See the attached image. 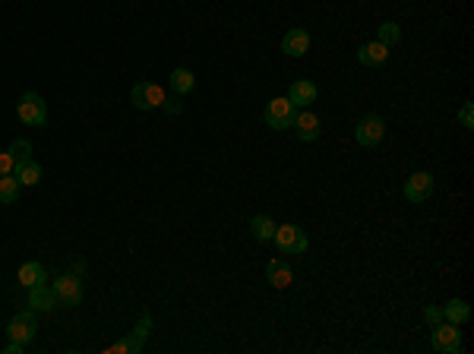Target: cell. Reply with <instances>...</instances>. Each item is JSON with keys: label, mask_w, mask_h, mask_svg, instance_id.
I'll return each instance as SVG.
<instances>
[{"label": "cell", "mask_w": 474, "mask_h": 354, "mask_svg": "<svg viewBox=\"0 0 474 354\" xmlns=\"http://www.w3.org/2000/svg\"><path fill=\"white\" fill-rule=\"evenodd\" d=\"M16 114L25 127H44L48 123V104H44V98L38 92H25L16 104Z\"/></svg>", "instance_id": "obj_1"}, {"label": "cell", "mask_w": 474, "mask_h": 354, "mask_svg": "<svg viewBox=\"0 0 474 354\" xmlns=\"http://www.w3.org/2000/svg\"><path fill=\"white\" fill-rule=\"evenodd\" d=\"M149 329H152V317H149V313H142L139 323H136V329L130 332L127 338H120V342L108 345L105 354H139V351H142V345H146Z\"/></svg>", "instance_id": "obj_2"}, {"label": "cell", "mask_w": 474, "mask_h": 354, "mask_svg": "<svg viewBox=\"0 0 474 354\" xmlns=\"http://www.w3.org/2000/svg\"><path fill=\"white\" fill-rule=\"evenodd\" d=\"M272 244H275L282 253H307L310 240H307V234H304V228H297V225H275Z\"/></svg>", "instance_id": "obj_3"}, {"label": "cell", "mask_w": 474, "mask_h": 354, "mask_svg": "<svg viewBox=\"0 0 474 354\" xmlns=\"http://www.w3.org/2000/svg\"><path fill=\"white\" fill-rule=\"evenodd\" d=\"M54 298H57V307H76L82 300V279L76 272H63L54 279Z\"/></svg>", "instance_id": "obj_4"}, {"label": "cell", "mask_w": 474, "mask_h": 354, "mask_svg": "<svg viewBox=\"0 0 474 354\" xmlns=\"http://www.w3.org/2000/svg\"><path fill=\"white\" fill-rule=\"evenodd\" d=\"M38 336V319H35V310H19L16 317L10 319V326H6V338L10 342H19V345H29L32 338Z\"/></svg>", "instance_id": "obj_5"}, {"label": "cell", "mask_w": 474, "mask_h": 354, "mask_svg": "<svg viewBox=\"0 0 474 354\" xmlns=\"http://www.w3.org/2000/svg\"><path fill=\"white\" fill-rule=\"evenodd\" d=\"M294 114H297V108L288 98H272V102L266 104V127L282 133V130H288L291 123H294Z\"/></svg>", "instance_id": "obj_6"}, {"label": "cell", "mask_w": 474, "mask_h": 354, "mask_svg": "<svg viewBox=\"0 0 474 354\" xmlns=\"http://www.w3.org/2000/svg\"><path fill=\"white\" fill-rule=\"evenodd\" d=\"M430 345L443 354H459L462 351V329H459L456 323H437L433 326Z\"/></svg>", "instance_id": "obj_7"}, {"label": "cell", "mask_w": 474, "mask_h": 354, "mask_svg": "<svg viewBox=\"0 0 474 354\" xmlns=\"http://www.w3.org/2000/svg\"><path fill=\"white\" fill-rule=\"evenodd\" d=\"M382 136H386V121H382L380 114H367V117H361V123L354 127V140L361 142V146H367V149L380 146Z\"/></svg>", "instance_id": "obj_8"}, {"label": "cell", "mask_w": 474, "mask_h": 354, "mask_svg": "<svg viewBox=\"0 0 474 354\" xmlns=\"http://www.w3.org/2000/svg\"><path fill=\"white\" fill-rule=\"evenodd\" d=\"M130 102H133L136 111L161 108V102H165V89L155 86V83H136L133 92H130Z\"/></svg>", "instance_id": "obj_9"}, {"label": "cell", "mask_w": 474, "mask_h": 354, "mask_svg": "<svg viewBox=\"0 0 474 354\" xmlns=\"http://www.w3.org/2000/svg\"><path fill=\"white\" fill-rule=\"evenodd\" d=\"M430 193H433V177L427 171H414L411 177H408V183H405V200L408 202H424V200H430Z\"/></svg>", "instance_id": "obj_10"}, {"label": "cell", "mask_w": 474, "mask_h": 354, "mask_svg": "<svg viewBox=\"0 0 474 354\" xmlns=\"http://www.w3.org/2000/svg\"><path fill=\"white\" fill-rule=\"evenodd\" d=\"M291 127H294V133H297V140L301 142H313L316 136H320V117L313 114V111H307V108H301L294 114V123H291Z\"/></svg>", "instance_id": "obj_11"}, {"label": "cell", "mask_w": 474, "mask_h": 354, "mask_svg": "<svg viewBox=\"0 0 474 354\" xmlns=\"http://www.w3.org/2000/svg\"><path fill=\"white\" fill-rule=\"evenodd\" d=\"M282 51L288 57H304L310 51V35L307 29H288L282 38Z\"/></svg>", "instance_id": "obj_12"}, {"label": "cell", "mask_w": 474, "mask_h": 354, "mask_svg": "<svg viewBox=\"0 0 474 354\" xmlns=\"http://www.w3.org/2000/svg\"><path fill=\"white\" fill-rule=\"evenodd\" d=\"M357 61H361L363 67H382V63L389 61V48L382 42H367L357 48Z\"/></svg>", "instance_id": "obj_13"}, {"label": "cell", "mask_w": 474, "mask_h": 354, "mask_svg": "<svg viewBox=\"0 0 474 354\" xmlns=\"http://www.w3.org/2000/svg\"><path fill=\"white\" fill-rule=\"evenodd\" d=\"M288 102L294 104V108H310V104L316 102V86L310 80H294L288 89Z\"/></svg>", "instance_id": "obj_14"}, {"label": "cell", "mask_w": 474, "mask_h": 354, "mask_svg": "<svg viewBox=\"0 0 474 354\" xmlns=\"http://www.w3.org/2000/svg\"><path fill=\"white\" fill-rule=\"evenodd\" d=\"M266 281H269L272 288H288L291 281H294V269L285 263V260H272V263L266 266Z\"/></svg>", "instance_id": "obj_15"}, {"label": "cell", "mask_w": 474, "mask_h": 354, "mask_svg": "<svg viewBox=\"0 0 474 354\" xmlns=\"http://www.w3.org/2000/svg\"><path fill=\"white\" fill-rule=\"evenodd\" d=\"M29 307H32V310H51V307H57L54 288H51L48 281H42V285L29 288Z\"/></svg>", "instance_id": "obj_16"}, {"label": "cell", "mask_w": 474, "mask_h": 354, "mask_svg": "<svg viewBox=\"0 0 474 354\" xmlns=\"http://www.w3.org/2000/svg\"><path fill=\"white\" fill-rule=\"evenodd\" d=\"M16 279H19V285L29 291V288L48 281V269H44L42 263H23V266H19V272H16Z\"/></svg>", "instance_id": "obj_17"}, {"label": "cell", "mask_w": 474, "mask_h": 354, "mask_svg": "<svg viewBox=\"0 0 474 354\" xmlns=\"http://www.w3.org/2000/svg\"><path fill=\"white\" fill-rule=\"evenodd\" d=\"M13 177L19 181V187H35L38 181H42V165L38 161H16L13 165Z\"/></svg>", "instance_id": "obj_18"}, {"label": "cell", "mask_w": 474, "mask_h": 354, "mask_svg": "<svg viewBox=\"0 0 474 354\" xmlns=\"http://www.w3.org/2000/svg\"><path fill=\"white\" fill-rule=\"evenodd\" d=\"M443 319H446V323H456V326L468 323V319H471V307L465 304L462 298L446 300V304H443Z\"/></svg>", "instance_id": "obj_19"}, {"label": "cell", "mask_w": 474, "mask_h": 354, "mask_svg": "<svg viewBox=\"0 0 474 354\" xmlns=\"http://www.w3.org/2000/svg\"><path fill=\"white\" fill-rule=\"evenodd\" d=\"M168 86H171L174 95H187V92H193V86H197V76H193L187 67H177V70H171V76H168Z\"/></svg>", "instance_id": "obj_20"}, {"label": "cell", "mask_w": 474, "mask_h": 354, "mask_svg": "<svg viewBox=\"0 0 474 354\" xmlns=\"http://www.w3.org/2000/svg\"><path fill=\"white\" fill-rule=\"evenodd\" d=\"M250 228H253V238L256 240H272V234H275V221L269 219V215H253V221H250Z\"/></svg>", "instance_id": "obj_21"}, {"label": "cell", "mask_w": 474, "mask_h": 354, "mask_svg": "<svg viewBox=\"0 0 474 354\" xmlns=\"http://www.w3.org/2000/svg\"><path fill=\"white\" fill-rule=\"evenodd\" d=\"M16 196H19V181L10 177V174H4L0 177V202L10 206V202H16Z\"/></svg>", "instance_id": "obj_22"}, {"label": "cell", "mask_w": 474, "mask_h": 354, "mask_svg": "<svg viewBox=\"0 0 474 354\" xmlns=\"http://www.w3.org/2000/svg\"><path fill=\"white\" fill-rule=\"evenodd\" d=\"M376 42H382L386 48H392V44L401 42V29H399L395 23H382V25H380V38H376Z\"/></svg>", "instance_id": "obj_23"}, {"label": "cell", "mask_w": 474, "mask_h": 354, "mask_svg": "<svg viewBox=\"0 0 474 354\" xmlns=\"http://www.w3.org/2000/svg\"><path fill=\"white\" fill-rule=\"evenodd\" d=\"M6 152L13 155V161H29L32 159V142L29 140H13Z\"/></svg>", "instance_id": "obj_24"}, {"label": "cell", "mask_w": 474, "mask_h": 354, "mask_svg": "<svg viewBox=\"0 0 474 354\" xmlns=\"http://www.w3.org/2000/svg\"><path fill=\"white\" fill-rule=\"evenodd\" d=\"M161 111H165V114H168V117H177V114H180V111H184V104H180V102H177V95H171V98H168V95H165V102H161Z\"/></svg>", "instance_id": "obj_25"}, {"label": "cell", "mask_w": 474, "mask_h": 354, "mask_svg": "<svg viewBox=\"0 0 474 354\" xmlns=\"http://www.w3.org/2000/svg\"><path fill=\"white\" fill-rule=\"evenodd\" d=\"M459 121H462V127L465 130H474V104L468 102L462 111H459Z\"/></svg>", "instance_id": "obj_26"}, {"label": "cell", "mask_w": 474, "mask_h": 354, "mask_svg": "<svg viewBox=\"0 0 474 354\" xmlns=\"http://www.w3.org/2000/svg\"><path fill=\"white\" fill-rule=\"evenodd\" d=\"M424 319H427L430 326L443 323V307H427V310H424Z\"/></svg>", "instance_id": "obj_27"}, {"label": "cell", "mask_w": 474, "mask_h": 354, "mask_svg": "<svg viewBox=\"0 0 474 354\" xmlns=\"http://www.w3.org/2000/svg\"><path fill=\"white\" fill-rule=\"evenodd\" d=\"M13 165H16V161H13V155L10 152H0V177L13 174Z\"/></svg>", "instance_id": "obj_28"}, {"label": "cell", "mask_w": 474, "mask_h": 354, "mask_svg": "<svg viewBox=\"0 0 474 354\" xmlns=\"http://www.w3.org/2000/svg\"><path fill=\"white\" fill-rule=\"evenodd\" d=\"M23 348H25V345H19V342H10V345H6V348H4V354H23Z\"/></svg>", "instance_id": "obj_29"}]
</instances>
